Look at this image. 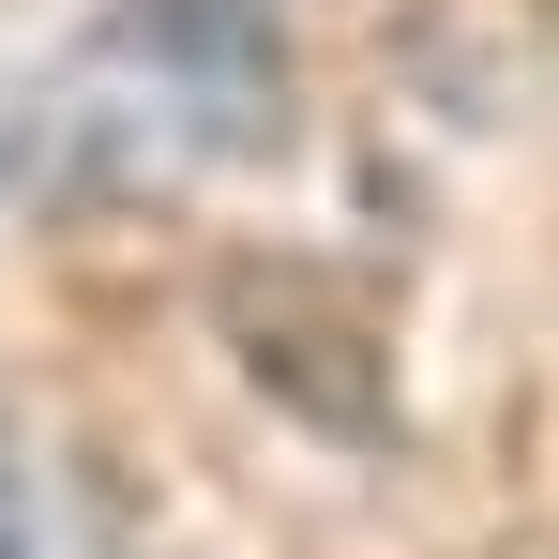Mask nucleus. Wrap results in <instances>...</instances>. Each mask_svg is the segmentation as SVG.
Wrapping results in <instances>:
<instances>
[{"label": "nucleus", "instance_id": "obj_1", "mask_svg": "<svg viewBox=\"0 0 559 559\" xmlns=\"http://www.w3.org/2000/svg\"><path fill=\"white\" fill-rule=\"evenodd\" d=\"M61 121H76V167L106 182L242 167L287 121V46L258 0H106L61 61Z\"/></svg>", "mask_w": 559, "mask_h": 559}]
</instances>
